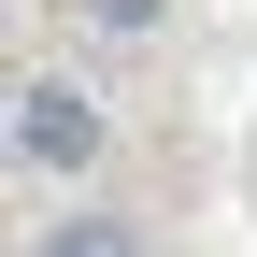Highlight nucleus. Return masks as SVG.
<instances>
[{
    "instance_id": "f03ea898",
    "label": "nucleus",
    "mask_w": 257,
    "mask_h": 257,
    "mask_svg": "<svg viewBox=\"0 0 257 257\" xmlns=\"http://www.w3.org/2000/svg\"><path fill=\"white\" fill-rule=\"evenodd\" d=\"M43 257H143V243H128V229H114V214H72V229H57Z\"/></svg>"
},
{
    "instance_id": "f257e3e1",
    "label": "nucleus",
    "mask_w": 257,
    "mask_h": 257,
    "mask_svg": "<svg viewBox=\"0 0 257 257\" xmlns=\"http://www.w3.org/2000/svg\"><path fill=\"white\" fill-rule=\"evenodd\" d=\"M100 143H114V128H100L86 86H57V72L15 86V157H29V172H100Z\"/></svg>"
},
{
    "instance_id": "7ed1b4c3",
    "label": "nucleus",
    "mask_w": 257,
    "mask_h": 257,
    "mask_svg": "<svg viewBox=\"0 0 257 257\" xmlns=\"http://www.w3.org/2000/svg\"><path fill=\"white\" fill-rule=\"evenodd\" d=\"M86 15H100V29H143V15H157V0H86Z\"/></svg>"
}]
</instances>
